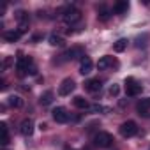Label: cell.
<instances>
[{
    "label": "cell",
    "instance_id": "2e32d148",
    "mask_svg": "<svg viewBox=\"0 0 150 150\" xmlns=\"http://www.w3.org/2000/svg\"><path fill=\"white\" fill-rule=\"evenodd\" d=\"M72 104L76 106V108H80V110H87V108H90V104H88V101L85 99V97H81V96H76L72 99Z\"/></svg>",
    "mask_w": 150,
    "mask_h": 150
},
{
    "label": "cell",
    "instance_id": "5bb4252c",
    "mask_svg": "<svg viewBox=\"0 0 150 150\" xmlns=\"http://www.w3.org/2000/svg\"><path fill=\"white\" fill-rule=\"evenodd\" d=\"M21 35H23V34H21L20 30H7V32L4 34V39H6L7 42H16Z\"/></svg>",
    "mask_w": 150,
    "mask_h": 150
},
{
    "label": "cell",
    "instance_id": "7402d4cb",
    "mask_svg": "<svg viewBox=\"0 0 150 150\" xmlns=\"http://www.w3.org/2000/svg\"><path fill=\"white\" fill-rule=\"evenodd\" d=\"M16 20H18L20 25H28V14L25 11H18L16 13Z\"/></svg>",
    "mask_w": 150,
    "mask_h": 150
},
{
    "label": "cell",
    "instance_id": "d4e9b609",
    "mask_svg": "<svg viewBox=\"0 0 150 150\" xmlns=\"http://www.w3.org/2000/svg\"><path fill=\"white\" fill-rule=\"evenodd\" d=\"M108 92H110V96H111V97H117V96H118V92H120V87L113 83V85L110 87V90H108Z\"/></svg>",
    "mask_w": 150,
    "mask_h": 150
},
{
    "label": "cell",
    "instance_id": "d6986e66",
    "mask_svg": "<svg viewBox=\"0 0 150 150\" xmlns=\"http://www.w3.org/2000/svg\"><path fill=\"white\" fill-rule=\"evenodd\" d=\"M110 65H113V58H111V57H101L99 62H97L99 71H104V69H108Z\"/></svg>",
    "mask_w": 150,
    "mask_h": 150
},
{
    "label": "cell",
    "instance_id": "30bf717a",
    "mask_svg": "<svg viewBox=\"0 0 150 150\" xmlns=\"http://www.w3.org/2000/svg\"><path fill=\"white\" fill-rule=\"evenodd\" d=\"M92 69H94V62L88 58V57H85V58H81V65H80V72L83 74H90L92 72Z\"/></svg>",
    "mask_w": 150,
    "mask_h": 150
},
{
    "label": "cell",
    "instance_id": "ffe728a7",
    "mask_svg": "<svg viewBox=\"0 0 150 150\" xmlns=\"http://www.w3.org/2000/svg\"><path fill=\"white\" fill-rule=\"evenodd\" d=\"M127 42H129L127 39H118V41H117V42L113 44V50H115L117 53H122V51H124V50L127 48Z\"/></svg>",
    "mask_w": 150,
    "mask_h": 150
},
{
    "label": "cell",
    "instance_id": "8992f818",
    "mask_svg": "<svg viewBox=\"0 0 150 150\" xmlns=\"http://www.w3.org/2000/svg\"><path fill=\"white\" fill-rule=\"evenodd\" d=\"M125 94H127V96H131V97L139 96V94H141V85H139V83H136L132 78L125 80Z\"/></svg>",
    "mask_w": 150,
    "mask_h": 150
},
{
    "label": "cell",
    "instance_id": "7c38bea8",
    "mask_svg": "<svg viewBox=\"0 0 150 150\" xmlns=\"http://www.w3.org/2000/svg\"><path fill=\"white\" fill-rule=\"evenodd\" d=\"M129 9V2L127 0H118V2L113 6V13L115 14H125Z\"/></svg>",
    "mask_w": 150,
    "mask_h": 150
},
{
    "label": "cell",
    "instance_id": "7a4b0ae2",
    "mask_svg": "<svg viewBox=\"0 0 150 150\" xmlns=\"http://www.w3.org/2000/svg\"><path fill=\"white\" fill-rule=\"evenodd\" d=\"M113 134H110V132H106V131H101V132H97L96 136H94V143L99 146V148H108V146H111L113 145Z\"/></svg>",
    "mask_w": 150,
    "mask_h": 150
},
{
    "label": "cell",
    "instance_id": "6da1fadb",
    "mask_svg": "<svg viewBox=\"0 0 150 150\" xmlns=\"http://www.w3.org/2000/svg\"><path fill=\"white\" fill-rule=\"evenodd\" d=\"M34 65H32V58L30 57H25V55H18V58H16V71H18V76H27V74L30 72V69H32Z\"/></svg>",
    "mask_w": 150,
    "mask_h": 150
},
{
    "label": "cell",
    "instance_id": "9a60e30c",
    "mask_svg": "<svg viewBox=\"0 0 150 150\" xmlns=\"http://www.w3.org/2000/svg\"><path fill=\"white\" fill-rule=\"evenodd\" d=\"M53 99H55V94H53L51 90H46V92L39 97V103H41L42 106H50V104L53 103Z\"/></svg>",
    "mask_w": 150,
    "mask_h": 150
},
{
    "label": "cell",
    "instance_id": "9c48e42d",
    "mask_svg": "<svg viewBox=\"0 0 150 150\" xmlns=\"http://www.w3.org/2000/svg\"><path fill=\"white\" fill-rule=\"evenodd\" d=\"M65 60H72V58H85V55H83V50L81 48H71V50H67L65 51Z\"/></svg>",
    "mask_w": 150,
    "mask_h": 150
},
{
    "label": "cell",
    "instance_id": "cb8c5ba5",
    "mask_svg": "<svg viewBox=\"0 0 150 150\" xmlns=\"http://www.w3.org/2000/svg\"><path fill=\"white\" fill-rule=\"evenodd\" d=\"M90 110H92L94 113H108V111H110V108H108V106H103V104H92Z\"/></svg>",
    "mask_w": 150,
    "mask_h": 150
},
{
    "label": "cell",
    "instance_id": "603a6c76",
    "mask_svg": "<svg viewBox=\"0 0 150 150\" xmlns=\"http://www.w3.org/2000/svg\"><path fill=\"white\" fill-rule=\"evenodd\" d=\"M97 16H99V20H101V21H108V20H110V11H108L104 6H101V7H99V14H97Z\"/></svg>",
    "mask_w": 150,
    "mask_h": 150
},
{
    "label": "cell",
    "instance_id": "8fae6325",
    "mask_svg": "<svg viewBox=\"0 0 150 150\" xmlns=\"http://www.w3.org/2000/svg\"><path fill=\"white\" fill-rule=\"evenodd\" d=\"M101 87H103V81H101L99 78L88 80V81L85 83V90H88V92H99V90H101Z\"/></svg>",
    "mask_w": 150,
    "mask_h": 150
},
{
    "label": "cell",
    "instance_id": "ba28073f",
    "mask_svg": "<svg viewBox=\"0 0 150 150\" xmlns=\"http://www.w3.org/2000/svg\"><path fill=\"white\" fill-rule=\"evenodd\" d=\"M20 132H21L23 136H30V134L34 132V122H32V118H25V120L20 124Z\"/></svg>",
    "mask_w": 150,
    "mask_h": 150
},
{
    "label": "cell",
    "instance_id": "ac0fdd59",
    "mask_svg": "<svg viewBox=\"0 0 150 150\" xmlns=\"http://www.w3.org/2000/svg\"><path fill=\"white\" fill-rule=\"evenodd\" d=\"M7 104H9L11 108H21V106H23V99H21L20 96H14V94H13V96L7 97Z\"/></svg>",
    "mask_w": 150,
    "mask_h": 150
},
{
    "label": "cell",
    "instance_id": "277c9868",
    "mask_svg": "<svg viewBox=\"0 0 150 150\" xmlns=\"http://www.w3.org/2000/svg\"><path fill=\"white\" fill-rule=\"evenodd\" d=\"M120 134H122L124 138H132V136H136V134H138V124L132 122V120L124 122V124L120 125Z\"/></svg>",
    "mask_w": 150,
    "mask_h": 150
},
{
    "label": "cell",
    "instance_id": "e0dca14e",
    "mask_svg": "<svg viewBox=\"0 0 150 150\" xmlns=\"http://www.w3.org/2000/svg\"><path fill=\"white\" fill-rule=\"evenodd\" d=\"M48 42H50L51 46H64V44H65V39H64L62 35H58V34H51V35L48 37Z\"/></svg>",
    "mask_w": 150,
    "mask_h": 150
},
{
    "label": "cell",
    "instance_id": "484cf974",
    "mask_svg": "<svg viewBox=\"0 0 150 150\" xmlns=\"http://www.w3.org/2000/svg\"><path fill=\"white\" fill-rule=\"evenodd\" d=\"M11 64H13V57H7V58L4 60V69H7Z\"/></svg>",
    "mask_w": 150,
    "mask_h": 150
},
{
    "label": "cell",
    "instance_id": "44dd1931",
    "mask_svg": "<svg viewBox=\"0 0 150 150\" xmlns=\"http://www.w3.org/2000/svg\"><path fill=\"white\" fill-rule=\"evenodd\" d=\"M0 131H2V145H7L9 143V131H7V124L6 122L0 124Z\"/></svg>",
    "mask_w": 150,
    "mask_h": 150
},
{
    "label": "cell",
    "instance_id": "5b68a950",
    "mask_svg": "<svg viewBox=\"0 0 150 150\" xmlns=\"http://www.w3.org/2000/svg\"><path fill=\"white\" fill-rule=\"evenodd\" d=\"M76 88V85H74V81L71 80V78H65L62 83H60V87H58V96H62V97H65V96H71V92Z\"/></svg>",
    "mask_w": 150,
    "mask_h": 150
},
{
    "label": "cell",
    "instance_id": "4fadbf2b",
    "mask_svg": "<svg viewBox=\"0 0 150 150\" xmlns=\"http://www.w3.org/2000/svg\"><path fill=\"white\" fill-rule=\"evenodd\" d=\"M136 110L139 111V115H146V111L150 110V97H145V99H141V101L136 104Z\"/></svg>",
    "mask_w": 150,
    "mask_h": 150
},
{
    "label": "cell",
    "instance_id": "52a82bcc",
    "mask_svg": "<svg viewBox=\"0 0 150 150\" xmlns=\"http://www.w3.org/2000/svg\"><path fill=\"white\" fill-rule=\"evenodd\" d=\"M51 115H53V120H55L57 124H65V122H69V113H67V110L62 108V106L55 108V110L51 111Z\"/></svg>",
    "mask_w": 150,
    "mask_h": 150
},
{
    "label": "cell",
    "instance_id": "3957f363",
    "mask_svg": "<svg viewBox=\"0 0 150 150\" xmlns=\"http://www.w3.org/2000/svg\"><path fill=\"white\" fill-rule=\"evenodd\" d=\"M62 20H64L65 23H69V25L78 23V21L81 20V11H80V9H74V7H69V9H65V11H64Z\"/></svg>",
    "mask_w": 150,
    "mask_h": 150
}]
</instances>
